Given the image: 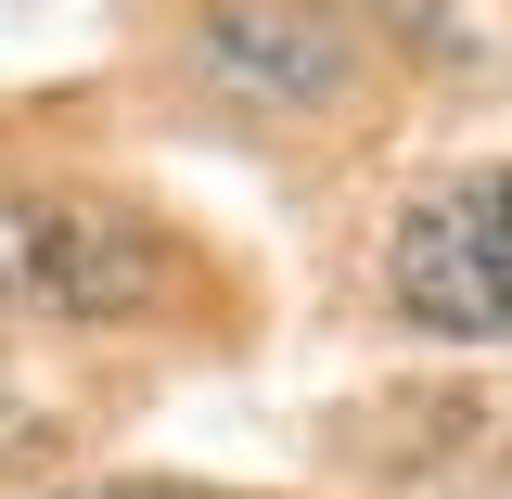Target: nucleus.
Segmentation results:
<instances>
[{
    "label": "nucleus",
    "mask_w": 512,
    "mask_h": 499,
    "mask_svg": "<svg viewBox=\"0 0 512 499\" xmlns=\"http://www.w3.org/2000/svg\"><path fill=\"white\" fill-rule=\"evenodd\" d=\"M154 282H167V244L116 218V205H39L26 218V295L64 320H128L154 308Z\"/></svg>",
    "instance_id": "f03ea898"
},
{
    "label": "nucleus",
    "mask_w": 512,
    "mask_h": 499,
    "mask_svg": "<svg viewBox=\"0 0 512 499\" xmlns=\"http://www.w3.org/2000/svg\"><path fill=\"white\" fill-rule=\"evenodd\" d=\"M192 52L218 90H244V103H333L346 90V26L308 13V0H218L205 26H192Z\"/></svg>",
    "instance_id": "7ed1b4c3"
},
{
    "label": "nucleus",
    "mask_w": 512,
    "mask_h": 499,
    "mask_svg": "<svg viewBox=\"0 0 512 499\" xmlns=\"http://www.w3.org/2000/svg\"><path fill=\"white\" fill-rule=\"evenodd\" d=\"M64 499H205V487H64Z\"/></svg>",
    "instance_id": "20e7f679"
},
{
    "label": "nucleus",
    "mask_w": 512,
    "mask_h": 499,
    "mask_svg": "<svg viewBox=\"0 0 512 499\" xmlns=\"http://www.w3.org/2000/svg\"><path fill=\"white\" fill-rule=\"evenodd\" d=\"M384 282L423 333H512V167L423 192L384 244Z\"/></svg>",
    "instance_id": "f257e3e1"
}]
</instances>
